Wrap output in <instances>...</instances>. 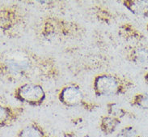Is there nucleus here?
Wrapping results in <instances>:
<instances>
[{
    "label": "nucleus",
    "mask_w": 148,
    "mask_h": 137,
    "mask_svg": "<svg viewBox=\"0 0 148 137\" xmlns=\"http://www.w3.org/2000/svg\"><path fill=\"white\" fill-rule=\"evenodd\" d=\"M2 76L10 81L31 79H55L59 70L53 59L36 55L24 50H12L4 54L0 63Z\"/></svg>",
    "instance_id": "f257e3e1"
},
{
    "label": "nucleus",
    "mask_w": 148,
    "mask_h": 137,
    "mask_svg": "<svg viewBox=\"0 0 148 137\" xmlns=\"http://www.w3.org/2000/svg\"><path fill=\"white\" fill-rule=\"evenodd\" d=\"M134 82L127 77L116 74H99L93 80V91L96 97L121 96L134 88Z\"/></svg>",
    "instance_id": "f03ea898"
},
{
    "label": "nucleus",
    "mask_w": 148,
    "mask_h": 137,
    "mask_svg": "<svg viewBox=\"0 0 148 137\" xmlns=\"http://www.w3.org/2000/svg\"><path fill=\"white\" fill-rule=\"evenodd\" d=\"M13 97L21 103L31 106H40L46 99V93L44 88L39 84L24 83L14 90Z\"/></svg>",
    "instance_id": "7ed1b4c3"
},
{
    "label": "nucleus",
    "mask_w": 148,
    "mask_h": 137,
    "mask_svg": "<svg viewBox=\"0 0 148 137\" xmlns=\"http://www.w3.org/2000/svg\"><path fill=\"white\" fill-rule=\"evenodd\" d=\"M58 98L62 105L67 107L81 106L86 110L92 111L98 106L95 103L85 101L81 88L74 84L64 86L58 93Z\"/></svg>",
    "instance_id": "20e7f679"
},
{
    "label": "nucleus",
    "mask_w": 148,
    "mask_h": 137,
    "mask_svg": "<svg viewBox=\"0 0 148 137\" xmlns=\"http://www.w3.org/2000/svg\"><path fill=\"white\" fill-rule=\"evenodd\" d=\"M125 59L130 63L143 67H148V45L138 44L128 45L124 49Z\"/></svg>",
    "instance_id": "39448f33"
},
{
    "label": "nucleus",
    "mask_w": 148,
    "mask_h": 137,
    "mask_svg": "<svg viewBox=\"0 0 148 137\" xmlns=\"http://www.w3.org/2000/svg\"><path fill=\"white\" fill-rule=\"evenodd\" d=\"M24 109L22 106L0 105V127L7 128L13 126L20 120L24 114Z\"/></svg>",
    "instance_id": "423d86ee"
},
{
    "label": "nucleus",
    "mask_w": 148,
    "mask_h": 137,
    "mask_svg": "<svg viewBox=\"0 0 148 137\" xmlns=\"http://www.w3.org/2000/svg\"><path fill=\"white\" fill-rule=\"evenodd\" d=\"M22 21V15L16 7H7L1 9V29L4 32L12 30Z\"/></svg>",
    "instance_id": "0eeeda50"
},
{
    "label": "nucleus",
    "mask_w": 148,
    "mask_h": 137,
    "mask_svg": "<svg viewBox=\"0 0 148 137\" xmlns=\"http://www.w3.org/2000/svg\"><path fill=\"white\" fill-rule=\"evenodd\" d=\"M15 137H55L50 134L42 125L32 121L20 129Z\"/></svg>",
    "instance_id": "6e6552de"
},
{
    "label": "nucleus",
    "mask_w": 148,
    "mask_h": 137,
    "mask_svg": "<svg viewBox=\"0 0 148 137\" xmlns=\"http://www.w3.org/2000/svg\"><path fill=\"white\" fill-rule=\"evenodd\" d=\"M120 3L134 15L148 18V0H122Z\"/></svg>",
    "instance_id": "1a4fd4ad"
},
{
    "label": "nucleus",
    "mask_w": 148,
    "mask_h": 137,
    "mask_svg": "<svg viewBox=\"0 0 148 137\" xmlns=\"http://www.w3.org/2000/svg\"><path fill=\"white\" fill-rule=\"evenodd\" d=\"M118 33L125 40L141 41L144 39V36L143 35V33L128 23L121 24L119 26Z\"/></svg>",
    "instance_id": "9d476101"
},
{
    "label": "nucleus",
    "mask_w": 148,
    "mask_h": 137,
    "mask_svg": "<svg viewBox=\"0 0 148 137\" xmlns=\"http://www.w3.org/2000/svg\"><path fill=\"white\" fill-rule=\"evenodd\" d=\"M120 123L121 119L108 114V115H104L101 117L100 123H99V127L104 135L108 136L116 131Z\"/></svg>",
    "instance_id": "9b49d317"
},
{
    "label": "nucleus",
    "mask_w": 148,
    "mask_h": 137,
    "mask_svg": "<svg viewBox=\"0 0 148 137\" xmlns=\"http://www.w3.org/2000/svg\"><path fill=\"white\" fill-rule=\"evenodd\" d=\"M130 104L134 107L148 110V92L135 94L130 99Z\"/></svg>",
    "instance_id": "f8f14e48"
},
{
    "label": "nucleus",
    "mask_w": 148,
    "mask_h": 137,
    "mask_svg": "<svg viewBox=\"0 0 148 137\" xmlns=\"http://www.w3.org/2000/svg\"><path fill=\"white\" fill-rule=\"evenodd\" d=\"M107 113L110 116L121 119L122 118L127 116L129 112L126 109H125L123 107H121L119 104L114 103V102H110V103L107 104Z\"/></svg>",
    "instance_id": "ddd939ff"
},
{
    "label": "nucleus",
    "mask_w": 148,
    "mask_h": 137,
    "mask_svg": "<svg viewBox=\"0 0 148 137\" xmlns=\"http://www.w3.org/2000/svg\"><path fill=\"white\" fill-rule=\"evenodd\" d=\"M116 137H140L136 129L132 126L125 127L119 131Z\"/></svg>",
    "instance_id": "4468645a"
},
{
    "label": "nucleus",
    "mask_w": 148,
    "mask_h": 137,
    "mask_svg": "<svg viewBox=\"0 0 148 137\" xmlns=\"http://www.w3.org/2000/svg\"><path fill=\"white\" fill-rule=\"evenodd\" d=\"M143 79H144L146 84L148 85V71H147V72L144 73V75H143Z\"/></svg>",
    "instance_id": "2eb2a0df"
},
{
    "label": "nucleus",
    "mask_w": 148,
    "mask_h": 137,
    "mask_svg": "<svg viewBox=\"0 0 148 137\" xmlns=\"http://www.w3.org/2000/svg\"><path fill=\"white\" fill-rule=\"evenodd\" d=\"M146 28H147V31L148 32V23H147V26H146Z\"/></svg>",
    "instance_id": "dca6fc26"
},
{
    "label": "nucleus",
    "mask_w": 148,
    "mask_h": 137,
    "mask_svg": "<svg viewBox=\"0 0 148 137\" xmlns=\"http://www.w3.org/2000/svg\"><path fill=\"white\" fill-rule=\"evenodd\" d=\"M85 137H91V136H85Z\"/></svg>",
    "instance_id": "f3484780"
}]
</instances>
